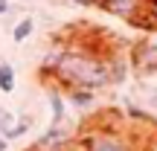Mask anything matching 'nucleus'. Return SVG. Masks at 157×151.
<instances>
[{
	"label": "nucleus",
	"mask_w": 157,
	"mask_h": 151,
	"mask_svg": "<svg viewBox=\"0 0 157 151\" xmlns=\"http://www.w3.org/2000/svg\"><path fill=\"white\" fill-rule=\"evenodd\" d=\"M56 81L64 90L82 87V90H102L111 84V70H108V55H102L93 47H73L70 44L61 67L56 73Z\"/></svg>",
	"instance_id": "1"
},
{
	"label": "nucleus",
	"mask_w": 157,
	"mask_h": 151,
	"mask_svg": "<svg viewBox=\"0 0 157 151\" xmlns=\"http://www.w3.org/2000/svg\"><path fill=\"white\" fill-rule=\"evenodd\" d=\"M82 142V151H137L134 140L122 134L113 125H96V128H87V134L78 137Z\"/></svg>",
	"instance_id": "2"
},
{
	"label": "nucleus",
	"mask_w": 157,
	"mask_h": 151,
	"mask_svg": "<svg viewBox=\"0 0 157 151\" xmlns=\"http://www.w3.org/2000/svg\"><path fill=\"white\" fill-rule=\"evenodd\" d=\"M128 64H131V70H134L137 76H157V44L154 41H140V44H134Z\"/></svg>",
	"instance_id": "3"
},
{
	"label": "nucleus",
	"mask_w": 157,
	"mask_h": 151,
	"mask_svg": "<svg viewBox=\"0 0 157 151\" xmlns=\"http://www.w3.org/2000/svg\"><path fill=\"white\" fill-rule=\"evenodd\" d=\"M67 50H70V44H67L64 38H58L56 44L47 50V55L41 58V67H38L41 78H56L58 67H61V61H64V55H67Z\"/></svg>",
	"instance_id": "4"
},
{
	"label": "nucleus",
	"mask_w": 157,
	"mask_h": 151,
	"mask_svg": "<svg viewBox=\"0 0 157 151\" xmlns=\"http://www.w3.org/2000/svg\"><path fill=\"white\" fill-rule=\"evenodd\" d=\"M70 134L64 131V125H50V128L44 131V134L38 137V142H35V151H61L64 145H67Z\"/></svg>",
	"instance_id": "5"
},
{
	"label": "nucleus",
	"mask_w": 157,
	"mask_h": 151,
	"mask_svg": "<svg viewBox=\"0 0 157 151\" xmlns=\"http://www.w3.org/2000/svg\"><path fill=\"white\" fill-rule=\"evenodd\" d=\"M143 3H146V0H99L96 6L105 9L108 15H117V17H122V21H131V17L143 9Z\"/></svg>",
	"instance_id": "6"
},
{
	"label": "nucleus",
	"mask_w": 157,
	"mask_h": 151,
	"mask_svg": "<svg viewBox=\"0 0 157 151\" xmlns=\"http://www.w3.org/2000/svg\"><path fill=\"white\" fill-rule=\"evenodd\" d=\"M108 70H111V84H122L125 78H128V70H131V64L125 61L122 55L111 52V55H108Z\"/></svg>",
	"instance_id": "7"
},
{
	"label": "nucleus",
	"mask_w": 157,
	"mask_h": 151,
	"mask_svg": "<svg viewBox=\"0 0 157 151\" xmlns=\"http://www.w3.org/2000/svg\"><path fill=\"white\" fill-rule=\"evenodd\" d=\"M67 99L73 102V108H78V111H87V108L93 105L96 93H93V90H82V87H70V90H67Z\"/></svg>",
	"instance_id": "8"
},
{
	"label": "nucleus",
	"mask_w": 157,
	"mask_h": 151,
	"mask_svg": "<svg viewBox=\"0 0 157 151\" xmlns=\"http://www.w3.org/2000/svg\"><path fill=\"white\" fill-rule=\"evenodd\" d=\"M32 32H35V17L26 15V17H21V21L12 26V41H15V44H23Z\"/></svg>",
	"instance_id": "9"
},
{
	"label": "nucleus",
	"mask_w": 157,
	"mask_h": 151,
	"mask_svg": "<svg viewBox=\"0 0 157 151\" xmlns=\"http://www.w3.org/2000/svg\"><path fill=\"white\" fill-rule=\"evenodd\" d=\"M15 90V67L9 61H0V93H12Z\"/></svg>",
	"instance_id": "10"
},
{
	"label": "nucleus",
	"mask_w": 157,
	"mask_h": 151,
	"mask_svg": "<svg viewBox=\"0 0 157 151\" xmlns=\"http://www.w3.org/2000/svg\"><path fill=\"white\" fill-rule=\"evenodd\" d=\"M50 111H52V125L64 122V99L58 90H50Z\"/></svg>",
	"instance_id": "11"
},
{
	"label": "nucleus",
	"mask_w": 157,
	"mask_h": 151,
	"mask_svg": "<svg viewBox=\"0 0 157 151\" xmlns=\"http://www.w3.org/2000/svg\"><path fill=\"white\" fill-rule=\"evenodd\" d=\"M29 128H32V116H21V119L15 122V128H12L9 134L3 137V140H6V142H12V140H17V137H23Z\"/></svg>",
	"instance_id": "12"
},
{
	"label": "nucleus",
	"mask_w": 157,
	"mask_h": 151,
	"mask_svg": "<svg viewBox=\"0 0 157 151\" xmlns=\"http://www.w3.org/2000/svg\"><path fill=\"white\" fill-rule=\"evenodd\" d=\"M146 9H148V15H151V21L157 26V0H146Z\"/></svg>",
	"instance_id": "13"
},
{
	"label": "nucleus",
	"mask_w": 157,
	"mask_h": 151,
	"mask_svg": "<svg viewBox=\"0 0 157 151\" xmlns=\"http://www.w3.org/2000/svg\"><path fill=\"white\" fill-rule=\"evenodd\" d=\"M9 12H12V3L9 0H0V15H9Z\"/></svg>",
	"instance_id": "14"
},
{
	"label": "nucleus",
	"mask_w": 157,
	"mask_h": 151,
	"mask_svg": "<svg viewBox=\"0 0 157 151\" xmlns=\"http://www.w3.org/2000/svg\"><path fill=\"white\" fill-rule=\"evenodd\" d=\"M146 105H148V108H154V111H157V90H154V93H148V102H146Z\"/></svg>",
	"instance_id": "15"
},
{
	"label": "nucleus",
	"mask_w": 157,
	"mask_h": 151,
	"mask_svg": "<svg viewBox=\"0 0 157 151\" xmlns=\"http://www.w3.org/2000/svg\"><path fill=\"white\" fill-rule=\"evenodd\" d=\"M76 6H93V0H73Z\"/></svg>",
	"instance_id": "16"
},
{
	"label": "nucleus",
	"mask_w": 157,
	"mask_h": 151,
	"mask_svg": "<svg viewBox=\"0 0 157 151\" xmlns=\"http://www.w3.org/2000/svg\"><path fill=\"white\" fill-rule=\"evenodd\" d=\"M6 148H9V142H6L3 137H0V151H6Z\"/></svg>",
	"instance_id": "17"
},
{
	"label": "nucleus",
	"mask_w": 157,
	"mask_h": 151,
	"mask_svg": "<svg viewBox=\"0 0 157 151\" xmlns=\"http://www.w3.org/2000/svg\"><path fill=\"white\" fill-rule=\"evenodd\" d=\"M29 151H35V148H29Z\"/></svg>",
	"instance_id": "18"
}]
</instances>
